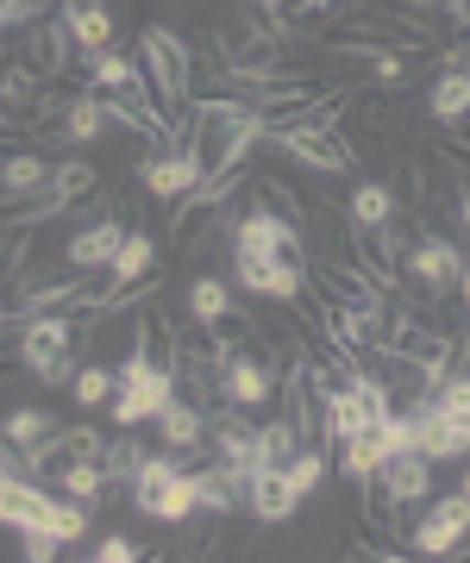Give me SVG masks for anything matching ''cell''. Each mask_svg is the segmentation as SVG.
<instances>
[{
  "label": "cell",
  "instance_id": "obj_1",
  "mask_svg": "<svg viewBox=\"0 0 470 563\" xmlns=\"http://www.w3.org/2000/svg\"><path fill=\"white\" fill-rule=\"evenodd\" d=\"M125 495H132V507H139L144 520L157 526H183L201 514V495H195V470L183 463V451H151V457H139V470H132V483H125Z\"/></svg>",
  "mask_w": 470,
  "mask_h": 563
},
{
  "label": "cell",
  "instance_id": "obj_2",
  "mask_svg": "<svg viewBox=\"0 0 470 563\" xmlns=\"http://www.w3.org/2000/svg\"><path fill=\"white\" fill-rule=\"evenodd\" d=\"M120 388H113V401H107V420L125 426V432H139L144 420H157L170 401H176V357L157 363L151 351H144V339L125 344V357H120Z\"/></svg>",
  "mask_w": 470,
  "mask_h": 563
},
{
  "label": "cell",
  "instance_id": "obj_3",
  "mask_svg": "<svg viewBox=\"0 0 470 563\" xmlns=\"http://www.w3.org/2000/svg\"><path fill=\"white\" fill-rule=\"evenodd\" d=\"M139 63H144V76H151L157 107H164L170 125H176L188 113V101H195V51H188V38L176 32V25L151 20L139 32Z\"/></svg>",
  "mask_w": 470,
  "mask_h": 563
},
{
  "label": "cell",
  "instance_id": "obj_4",
  "mask_svg": "<svg viewBox=\"0 0 470 563\" xmlns=\"http://www.w3.org/2000/svg\"><path fill=\"white\" fill-rule=\"evenodd\" d=\"M13 332H20V339H13L20 363L39 376L44 388H69V383H76V369H83V363H76L69 344H76L83 325L69 320V313H25V320H13Z\"/></svg>",
  "mask_w": 470,
  "mask_h": 563
},
{
  "label": "cell",
  "instance_id": "obj_5",
  "mask_svg": "<svg viewBox=\"0 0 470 563\" xmlns=\"http://www.w3.org/2000/svg\"><path fill=\"white\" fill-rule=\"evenodd\" d=\"M464 251L451 239H439V232H420V239H408V251H402V269H408L414 295H427V301H446L451 288H458V269H464Z\"/></svg>",
  "mask_w": 470,
  "mask_h": 563
},
{
  "label": "cell",
  "instance_id": "obj_6",
  "mask_svg": "<svg viewBox=\"0 0 470 563\" xmlns=\"http://www.w3.org/2000/svg\"><path fill=\"white\" fill-rule=\"evenodd\" d=\"M270 251L302 257L307 251V225H295L288 213H276L270 201H258L245 220H232V257H270Z\"/></svg>",
  "mask_w": 470,
  "mask_h": 563
},
{
  "label": "cell",
  "instance_id": "obj_7",
  "mask_svg": "<svg viewBox=\"0 0 470 563\" xmlns=\"http://www.w3.org/2000/svg\"><path fill=\"white\" fill-rule=\"evenodd\" d=\"M232 276H239V288L258 295V301L295 307L307 295V269H302V257H288V251H270V257H232Z\"/></svg>",
  "mask_w": 470,
  "mask_h": 563
},
{
  "label": "cell",
  "instance_id": "obj_8",
  "mask_svg": "<svg viewBox=\"0 0 470 563\" xmlns=\"http://www.w3.org/2000/svg\"><path fill=\"white\" fill-rule=\"evenodd\" d=\"M270 139L288 151V163H302L314 176H346L351 163H358V151L339 132H327V125H270Z\"/></svg>",
  "mask_w": 470,
  "mask_h": 563
},
{
  "label": "cell",
  "instance_id": "obj_9",
  "mask_svg": "<svg viewBox=\"0 0 470 563\" xmlns=\"http://www.w3.org/2000/svg\"><path fill=\"white\" fill-rule=\"evenodd\" d=\"M139 181L157 195V201H188V195L201 188V157H195L183 139H170L139 163Z\"/></svg>",
  "mask_w": 470,
  "mask_h": 563
},
{
  "label": "cell",
  "instance_id": "obj_10",
  "mask_svg": "<svg viewBox=\"0 0 470 563\" xmlns=\"http://www.w3.org/2000/svg\"><path fill=\"white\" fill-rule=\"evenodd\" d=\"M427 113L439 125H464L470 120V38L446 44L439 76H433V88H427Z\"/></svg>",
  "mask_w": 470,
  "mask_h": 563
},
{
  "label": "cell",
  "instance_id": "obj_11",
  "mask_svg": "<svg viewBox=\"0 0 470 563\" xmlns=\"http://www.w3.org/2000/svg\"><path fill=\"white\" fill-rule=\"evenodd\" d=\"M276 395V369L251 351H220V407H239V413H258V407Z\"/></svg>",
  "mask_w": 470,
  "mask_h": 563
},
{
  "label": "cell",
  "instance_id": "obj_12",
  "mask_svg": "<svg viewBox=\"0 0 470 563\" xmlns=\"http://www.w3.org/2000/svg\"><path fill=\"white\" fill-rule=\"evenodd\" d=\"M370 483H376V501H383L389 514H395V507H414V501H427L433 495V457L408 444V451L383 457V470H376Z\"/></svg>",
  "mask_w": 470,
  "mask_h": 563
},
{
  "label": "cell",
  "instance_id": "obj_13",
  "mask_svg": "<svg viewBox=\"0 0 470 563\" xmlns=\"http://www.w3.org/2000/svg\"><path fill=\"white\" fill-rule=\"evenodd\" d=\"M470 532V495L464 488H451V495H439V501L420 514V526H414V558H451V544Z\"/></svg>",
  "mask_w": 470,
  "mask_h": 563
},
{
  "label": "cell",
  "instance_id": "obj_14",
  "mask_svg": "<svg viewBox=\"0 0 470 563\" xmlns=\"http://www.w3.org/2000/svg\"><path fill=\"white\" fill-rule=\"evenodd\" d=\"M207 451L220 463H232L239 476H251V470L264 463L258 457V426H251L239 407H207Z\"/></svg>",
  "mask_w": 470,
  "mask_h": 563
},
{
  "label": "cell",
  "instance_id": "obj_15",
  "mask_svg": "<svg viewBox=\"0 0 470 563\" xmlns=\"http://www.w3.org/2000/svg\"><path fill=\"white\" fill-rule=\"evenodd\" d=\"M125 244V225L107 213V220H88L69 232V244H63V269H76V276H107V263L120 257Z\"/></svg>",
  "mask_w": 470,
  "mask_h": 563
},
{
  "label": "cell",
  "instance_id": "obj_16",
  "mask_svg": "<svg viewBox=\"0 0 470 563\" xmlns=\"http://www.w3.org/2000/svg\"><path fill=\"white\" fill-rule=\"evenodd\" d=\"M295 507H302V495H295V483H288L283 463H258L245 476V514L258 526H283L295 520Z\"/></svg>",
  "mask_w": 470,
  "mask_h": 563
},
{
  "label": "cell",
  "instance_id": "obj_17",
  "mask_svg": "<svg viewBox=\"0 0 470 563\" xmlns=\"http://www.w3.org/2000/svg\"><path fill=\"white\" fill-rule=\"evenodd\" d=\"M151 269H157V239H151V232H125V244H120V257L107 263V295L95 307H107V301H120V295H132V288H139L144 276H151Z\"/></svg>",
  "mask_w": 470,
  "mask_h": 563
},
{
  "label": "cell",
  "instance_id": "obj_18",
  "mask_svg": "<svg viewBox=\"0 0 470 563\" xmlns=\"http://www.w3.org/2000/svg\"><path fill=\"white\" fill-rule=\"evenodd\" d=\"M346 220H351L358 239H364V232H383V225L402 220V195H395L389 181H358L351 201H346Z\"/></svg>",
  "mask_w": 470,
  "mask_h": 563
},
{
  "label": "cell",
  "instance_id": "obj_19",
  "mask_svg": "<svg viewBox=\"0 0 470 563\" xmlns=\"http://www.w3.org/2000/svg\"><path fill=\"white\" fill-rule=\"evenodd\" d=\"M57 20L69 25L76 51H107L113 44V7L107 0H57Z\"/></svg>",
  "mask_w": 470,
  "mask_h": 563
},
{
  "label": "cell",
  "instance_id": "obj_20",
  "mask_svg": "<svg viewBox=\"0 0 470 563\" xmlns=\"http://www.w3.org/2000/svg\"><path fill=\"white\" fill-rule=\"evenodd\" d=\"M44 181H51L44 151H0V201H32Z\"/></svg>",
  "mask_w": 470,
  "mask_h": 563
},
{
  "label": "cell",
  "instance_id": "obj_21",
  "mask_svg": "<svg viewBox=\"0 0 470 563\" xmlns=\"http://www.w3.org/2000/svg\"><path fill=\"white\" fill-rule=\"evenodd\" d=\"M107 125H113V113H107V95H95V88H88V95H69L63 113H57V132L69 144H95Z\"/></svg>",
  "mask_w": 470,
  "mask_h": 563
},
{
  "label": "cell",
  "instance_id": "obj_22",
  "mask_svg": "<svg viewBox=\"0 0 470 563\" xmlns=\"http://www.w3.org/2000/svg\"><path fill=\"white\" fill-rule=\"evenodd\" d=\"M195 495H201V514H239L245 507V476L214 457L207 470H195Z\"/></svg>",
  "mask_w": 470,
  "mask_h": 563
},
{
  "label": "cell",
  "instance_id": "obj_23",
  "mask_svg": "<svg viewBox=\"0 0 470 563\" xmlns=\"http://www.w3.org/2000/svg\"><path fill=\"white\" fill-rule=\"evenodd\" d=\"M44 483L57 488V495H69V501L95 507V501L107 495V470H101V457H69V463H57Z\"/></svg>",
  "mask_w": 470,
  "mask_h": 563
},
{
  "label": "cell",
  "instance_id": "obj_24",
  "mask_svg": "<svg viewBox=\"0 0 470 563\" xmlns=\"http://www.w3.org/2000/svg\"><path fill=\"white\" fill-rule=\"evenodd\" d=\"M157 426H164V444L170 451H207V407H195V401H176L157 413Z\"/></svg>",
  "mask_w": 470,
  "mask_h": 563
},
{
  "label": "cell",
  "instance_id": "obj_25",
  "mask_svg": "<svg viewBox=\"0 0 470 563\" xmlns=\"http://www.w3.org/2000/svg\"><path fill=\"white\" fill-rule=\"evenodd\" d=\"M188 320L201 325V332H220L232 320V288L220 276H195L188 282Z\"/></svg>",
  "mask_w": 470,
  "mask_h": 563
},
{
  "label": "cell",
  "instance_id": "obj_26",
  "mask_svg": "<svg viewBox=\"0 0 470 563\" xmlns=\"http://www.w3.org/2000/svg\"><path fill=\"white\" fill-rule=\"evenodd\" d=\"M57 413L51 407H13L7 420H0V444H13V451H39L51 432H57Z\"/></svg>",
  "mask_w": 470,
  "mask_h": 563
},
{
  "label": "cell",
  "instance_id": "obj_27",
  "mask_svg": "<svg viewBox=\"0 0 470 563\" xmlns=\"http://www.w3.org/2000/svg\"><path fill=\"white\" fill-rule=\"evenodd\" d=\"M113 388H120V376H113L107 363H83L76 383H69V401L83 407V413H101V407L113 401Z\"/></svg>",
  "mask_w": 470,
  "mask_h": 563
},
{
  "label": "cell",
  "instance_id": "obj_28",
  "mask_svg": "<svg viewBox=\"0 0 470 563\" xmlns=\"http://www.w3.org/2000/svg\"><path fill=\"white\" fill-rule=\"evenodd\" d=\"M95 188V163L88 157H69V163H51V181H44V195L51 201H63V207H76Z\"/></svg>",
  "mask_w": 470,
  "mask_h": 563
},
{
  "label": "cell",
  "instance_id": "obj_29",
  "mask_svg": "<svg viewBox=\"0 0 470 563\" xmlns=\"http://www.w3.org/2000/svg\"><path fill=\"white\" fill-rule=\"evenodd\" d=\"M302 444H307L302 426L288 420V413H283V420H264V426H258V457H264V463H288Z\"/></svg>",
  "mask_w": 470,
  "mask_h": 563
},
{
  "label": "cell",
  "instance_id": "obj_30",
  "mask_svg": "<svg viewBox=\"0 0 470 563\" xmlns=\"http://www.w3.org/2000/svg\"><path fill=\"white\" fill-rule=\"evenodd\" d=\"M283 470H288V483H295V495L307 501L314 488L327 483V451H314V444H302V451H295V457H288Z\"/></svg>",
  "mask_w": 470,
  "mask_h": 563
},
{
  "label": "cell",
  "instance_id": "obj_31",
  "mask_svg": "<svg viewBox=\"0 0 470 563\" xmlns=\"http://www.w3.org/2000/svg\"><path fill=\"white\" fill-rule=\"evenodd\" d=\"M139 439H125V426H120V439H107L101 451V470H107V483H132V470H139Z\"/></svg>",
  "mask_w": 470,
  "mask_h": 563
},
{
  "label": "cell",
  "instance_id": "obj_32",
  "mask_svg": "<svg viewBox=\"0 0 470 563\" xmlns=\"http://www.w3.org/2000/svg\"><path fill=\"white\" fill-rule=\"evenodd\" d=\"M44 20V0H0V38L7 32H25V25Z\"/></svg>",
  "mask_w": 470,
  "mask_h": 563
},
{
  "label": "cell",
  "instance_id": "obj_33",
  "mask_svg": "<svg viewBox=\"0 0 470 563\" xmlns=\"http://www.w3.org/2000/svg\"><path fill=\"white\" fill-rule=\"evenodd\" d=\"M88 558H95V563H139L144 551H139V544H132V539H125V532H107V539L95 544Z\"/></svg>",
  "mask_w": 470,
  "mask_h": 563
},
{
  "label": "cell",
  "instance_id": "obj_34",
  "mask_svg": "<svg viewBox=\"0 0 470 563\" xmlns=\"http://www.w3.org/2000/svg\"><path fill=\"white\" fill-rule=\"evenodd\" d=\"M20 558L25 563H51V558H63V539L57 532H20Z\"/></svg>",
  "mask_w": 470,
  "mask_h": 563
},
{
  "label": "cell",
  "instance_id": "obj_35",
  "mask_svg": "<svg viewBox=\"0 0 470 563\" xmlns=\"http://www.w3.org/2000/svg\"><path fill=\"white\" fill-rule=\"evenodd\" d=\"M451 213H458V232L470 239V176L458 181V195H451Z\"/></svg>",
  "mask_w": 470,
  "mask_h": 563
},
{
  "label": "cell",
  "instance_id": "obj_36",
  "mask_svg": "<svg viewBox=\"0 0 470 563\" xmlns=\"http://www.w3.org/2000/svg\"><path fill=\"white\" fill-rule=\"evenodd\" d=\"M7 325H13V307H7V301H0V332H7Z\"/></svg>",
  "mask_w": 470,
  "mask_h": 563
},
{
  "label": "cell",
  "instance_id": "obj_37",
  "mask_svg": "<svg viewBox=\"0 0 470 563\" xmlns=\"http://www.w3.org/2000/svg\"><path fill=\"white\" fill-rule=\"evenodd\" d=\"M458 488H464V495H470V470H464V483H458Z\"/></svg>",
  "mask_w": 470,
  "mask_h": 563
},
{
  "label": "cell",
  "instance_id": "obj_38",
  "mask_svg": "<svg viewBox=\"0 0 470 563\" xmlns=\"http://www.w3.org/2000/svg\"><path fill=\"white\" fill-rule=\"evenodd\" d=\"M464 558H470V551H464Z\"/></svg>",
  "mask_w": 470,
  "mask_h": 563
}]
</instances>
